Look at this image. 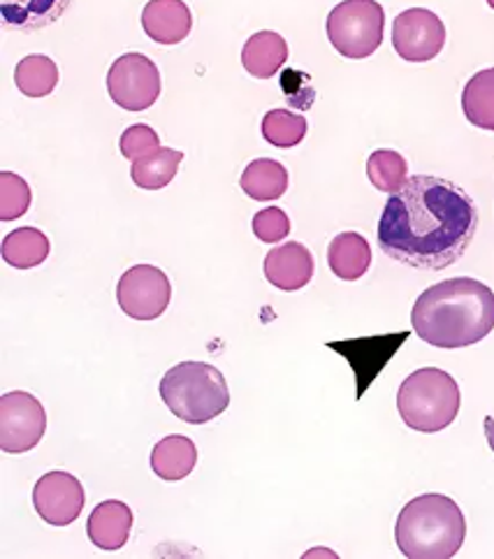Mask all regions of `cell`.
<instances>
[{
    "label": "cell",
    "mask_w": 494,
    "mask_h": 559,
    "mask_svg": "<svg viewBox=\"0 0 494 559\" xmlns=\"http://www.w3.org/2000/svg\"><path fill=\"white\" fill-rule=\"evenodd\" d=\"M265 278L279 290H300L314 278V255L300 241L274 247L265 255Z\"/></svg>",
    "instance_id": "4fadbf2b"
},
{
    "label": "cell",
    "mask_w": 494,
    "mask_h": 559,
    "mask_svg": "<svg viewBox=\"0 0 494 559\" xmlns=\"http://www.w3.org/2000/svg\"><path fill=\"white\" fill-rule=\"evenodd\" d=\"M160 397L184 423L205 425L230 404V390L221 371L207 362H179L160 379Z\"/></svg>",
    "instance_id": "277c9868"
},
{
    "label": "cell",
    "mask_w": 494,
    "mask_h": 559,
    "mask_svg": "<svg viewBox=\"0 0 494 559\" xmlns=\"http://www.w3.org/2000/svg\"><path fill=\"white\" fill-rule=\"evenodd\" d=\"M133 530V511L119 499H107L91 511L86 534L100 550H121Z\"/></svg>",
    "instance_id": "9a60e30c"
},
{
    "label": "cell",
    "mask_w": 494,
    "mask_h": 559,
    "mask_svg": "<svg viewBox=\"0 0 494 559\" xmlns=\"http://www.w3.org/2000/svg\"><path fill=\"white\" fill-rule=\"evenodd\" d=\"M479 230V210L460 186L432 175H413L395 191L378 221V247L415 270L455 265Z\"/></svg>",
    "instance_id": "6da1fadb"
},
{
    "label": "cell",
    "mask_w": 494,
    "mask_h": 559,
    "mask_svg": "<svg viewBox=\"0 0 494 559\" xmlns=\"http://www.w3.org/2000/svg\"><path fill=\"white\" fill-rule=\"evenodd\" d=\"M70 0H0L3 26L22 33L51 26L65 14Z\"/></svg>",
    "instance_id": "2e32d148"
},
{
    "label": "cell",
    "mask_w": 494,
    "mask_h": 559,
    "mask_svg": "<svg viewBox=\"0 0 494 559\" xmlns=\"http://www.w3.org/2000/svg\"><path fill=\"white\" fill-rule=\"evenodd\" d=\"M142 28L158 45H179L189 37L193 16L184 0H149L142 10Z\"/></svg>",
    "instance_id": "5bb4252c"
},
{
    "label": "cell",
    "mask_w": 494,
    "mask_h": 559,
    "mask_svg": "<svg viewBox=\"0 0 494 559\" xmlns=\"http://www.w3.org/2000/svg\"><path fill=\"white\" fill-rule=\"evenodd\" d=\"M487 5L494 10V0H487Z\"/></svg>",
    "instance_id": "4dcf8cb0"
},
{
    "label": "cell",
    "mask_w": 494,
    "mask_h": 559,
    "mask_svg": "<svg viewBox=\"0 0 494 559\" xmlns=\"http://www.w3.org/2000/svg\"><path fill=\"white\" fill-rule=\"evenodd\" d=\"M84 488L77 476L68 472H49L33 488V507L47 525L68 527L84 509Z\"/></svg>",
    "instance_id": "8fae6325"
},
{
    "label": "cell",
    "mask_w": 494,
    "mask_h": 559,
    "mask_svg": "<svg viewBox=\"0 0 494 559\" xmlns=\"http://www.w3.org/2000/svg\"><path fill=\"white\" fill-rule=\"evenodd\" d=\"M327 265L341 282H358L372 265L370 241L358 233H341L327 247Z\"/></svg>",
    "instance_id": "e0dca14e"
},
{
    "label": "cell",
    "mask_w": 494,
    "mask_h": 559,
    "mask_svg": "<svg viewBox=\"0 0 494 559\" xmlns=\"http://www.w3.org/2000/svg\"><path fill=\"white\" fill-rule=\"evenodd\" d=\"M160 148V138L152 126L146 123H135L131 128L123 130L121 135V154L128 160H140L144 156H149Z\"/></svg>",
    "instance_id": "83f0119b"
},
{
    "label": "cell",
    "mask_w": 494,
    "mask_h": 559,
    "mask_svg": "<svg viewBox=\"0 0 494 559\" xmlns=\"http://www.w3.org/2000/svg\"><path fill=\"white\" fill-rule=\"evenodd\" d=\"M160 72L144 53H123L107 72V91L121 109L144 111L160 96Z\"/></svg>",
    "instance_id": "52a82bcc"
},
{
    "label": "cell",
    "mask_w": 494,
    "mask_h": 559,
    "mask_svg": "<svg viewBox=\"0 0 494 559\" xmlns=\"http://www.w3.org/2000/svg\"><path fill=\"white\" fill-rule=\"evenodd\" d=\"M462 111L471 126L494 133V68L475 72L467 82Z\"/></svg>",
    "instance_id": "7402d4cb"
},
{
    "label": "cell",
    "mask_w": 494,
    "mask_h": 559,
    "mask_svg": "<svg viewBox=\"0 0 494 559\" xmlns=\"http://www.w3.org/2000/svg\"><path fill=\"white\" fill-rule=\"evenodd\" d=\"M407 337H409L407 332H399V334H390V337L333 342L327 346L339 350L344 358H349V362L353 365L358 374V397H362L364 388L370 385V381L376 379L378 369L395 356V350L407 342Z\"/></svg>",
    "instance_id": "7c38bea8"
},
{
    "label": "cell",
    "mask_w": 494,
    "mask_h": 559,
    "mask_svg": "<svg viewBox=\"0 0 494 559\" xmlns=\"http://www.w3.org/2000/svg\"><path fill=\"white\" fill-rule=\"evenodd\" d=\"M31 186L14 173H0V221H16L31 210Z\"/></svg>",
    "instance_id": "4316f807"
},
{
    "label": "cell",
    "mask_w": 494,
    "mask_h": 559,
    "mask_svg": "<svg viewBox=\"0 0 494 559\" xmlns=\"http://www.w3.org/2000/svg\"><path fill=\"white\" fill-rule=\"evenodd\" d=\"M14 82L26 98H45L59 84V68L49 56L31 53L16 66Z\"/></svg>",
    "instance_id": "cb8c5ba5"
},
{
    "label": "cell",
    "mask_w": 494,
    "mask_h": 559,
    "mask_svg": "<svg viewBox=\"0 0 494 559\" xmlns=\"http://www.w3.org/2000/svg\"><path fill=\"white\" fill-rule=\"evenodd\" d=\"M253 235L267 245H277L290 235V218L279 207H267L253 216Z\"/></svg>",
    "instance_id": "f1b7e54d"
},
{
    "label": "cell",
    "mask_w": 494,
    "mask_h": 559,
    "mask_svg": "<svg viewBox=\"0 0 494 559\" xmlns=\"http://www.w3.org/2000/svg\"><path fill=\"white\" fill-rule=\"evenodd\" d=\"M172 300L168 274L154 265H135L119 278L117 302L135 321H154L165 313Z\"/></svg>",
    "instance_id": "9c48e42d"
},
{
    "label": "cell",
    "mask_w": 494,
    "mask_h": 559,
    "mask_svg": "<svg viewBox=\"0 0 494 559\" xmlns=\"http://www.w3.org/2000/svg\"><path fill=\"white\" fill-rule=\"evenodd\" d=\"M467 538V520L446 495H420L401 509L395 542L411 559H448L460 552Z\"/></svg>",
    "instance_id": "3957f363"
},
{
    "label": "cell",
    "mask_w": 494,
    "mask_h": 559,
    "mask_svg": "<svg viewBox=\"0 0 494 559\" xmlns=\"http://www.w3.org/2000/svg\"><path fill=\"white\" fill-rule=\"evenodd\" d=\"M460 385L438 367H423L401 381L397 412L407 427L423 435L446 430L460 414Z\"/></svg>",
    "instance_id": "5b68a950"
},
{
    "label": "cell",
    "mask_w": 494,
    "mask_h": 559,
    "mask_svg": "<svg viewBox=\"0 0 494 559\" xmlns=\"http://www.w3.org/2000/svg\"><path fill=\"white\" fill-rule=\"evenodd\" d=\"M242 191L258 202L279 200L288 191V170L272 158H255L246 165L240 179Z\"/></svg>",
    "instance_id": "ffe728a7"
},
{
    "label": "cell",
    "mask_w": 494,
    "mask_h": 559,
    "mask_svg": "<svg viewBox=\"0 0 494 559\" xmlns=\"http://www.w3.org/2000/svg\"><path fill=\"white\" fill-rule=\"evenodd\" d=\"M288 61V45L279 33L261 31L251 35L242 49V66L255 80H269Z\"/></svg>",
    "instance_id": "ac0fdd59"
},
{
    "label": "cell",
    "mask_w": 494,
    "mask_h": 559,
    "mask_svg": "<svg viewBox=\"0 0 494 559\" xmlns=\"http://www.w3.org/2000/svg\"><path fill=\"white\" fill-rule=\"evenodd\" d=\"M197 464L195 443L184 435H170L160 439L152 451V472L168 480H184Z\"/></svg>",
    "instance_id": "d6986e66"
},
{
    "label": "cell",
    "mask_w": 494,
    "mask_h": 559,
    "mask_svg": "<svg viewBox=\"0 0 494 559\" xmlns=\"http://www.w3.org/2000/svg\"><path fill=\"white\" fill-rule=\"evenodd\" d=\"M3 260L10 267L16 270H31L43 265L51 245L43 230L38 228H20L12 230L5 239H3Z\"/></svg>",
    "instance_id": "44dd1931"
},
{
    "label": "cell",
    "mask_w": 494,
    "mask_h": 559,
    "mask_svg": "<svg viewBox=\"0 0 494 559\" xmlns=\"http://www.w3.org/2000/svg\"><path fill=\"white\" fill-rule=\"evenodd\" d=\"M47 430V414L38 397L12 390L0 397V449L12 455L28 453Z\"/></svg>",
    "instance_id": "ba28073f"
},
{
    "label": "cell",
    "mask_w": 494,
    "mask_h": 559,
    "mask_svg": "<svg viewBox=\"0 0 494 559\" xmlns=\"http://www.w3.org/2000/svg\"><path fill=\"white\" fill-rule=\"evenodd\" d=\"M181 160H184V152L160 146L158 152L133 163L131 177L144 191H160L177 177Z\"/></svg>",
    "instance_id": "603a6c76"
},
{
    "label": "cell",
    "mask_w": 494,
    "mask_h": 559,
    "mask_svg": "<svg viewBox=\"0 0 494 559\" xmlns=\"http://www.w3.org/2000/svg\"><path fill=\"white\" fill-rule=\"evenodd\" d=\"M306 119L288 109H269L263 119V138L277 148L298 146L306 135Z\"/></svg>",
    "instance_id": "484cf974"
},
{
    "label": "cell",
    "mask_w": 494,
    "mask_h": 559,
    "mask_svg": "<svg viewBox=\"0 0 494 559\" xmlns=\"http://www.w3.org/2000/svg\"><path fill=\"white\" fill-rule=\"evenodd\" d=\"M327 40L344 59H368L381 43L386 31V12L376 0H341L327 14Z\"/></svg>",
    "instance_id": "8992f818"
},
{
    "label": "cell",
    "mask_w": 494,
    "mask_h": 559,
    "mask_svg": "<svg viewBox=\"0 0 494 559\" xmlns=\"http://www.w3.org/2000/svg\"><path fill=\"white\" fill-rule=\"evenodd\" d=\"M411 325L430 346L448 350L473 346L494 330V293L479 278H446L420 293Z\"/></svg>",
    "instance_id": "7a4b0ae2"
},
{
    "label": "cell",
    "mask_w": 494,
    "mask_h": 559,
    "mask_svg": "<svg viewBox=\"0 0 494 559\" xmlns=\"http://www.w3.org/2000/svg\"><path fill=\"white\" fill-rule=\"evenodd\" d=\"M485 439L490 443V449L494 453V416H487L485 418Z\"/></svg>",
    "instance_id": "f546056e"
},
{
    "label": "cell",
    "mask_w": 494,
    "mask_h": 559,
    "mask_svg": "<svg viewBox=\"0 0 494 559\" xmlns=\"http://www.w3.org/2000/svg\"><path fill=\"white\" fill-rule=\"evenodd\" d=\"M446 26L432 10L411 8L397 14L393 24V47L409 63H427L442 53Z\"/></svg>",
    "instance_id": "30bf717a"
},
{
    "label": "cell",
    "mask_w": 494,
    "mask_h": 559,
    "mask_svg": "<svg viewBox=\"0 0 494 559\" xmlns=\"http://www.w3.org/2000/svg\"><path fill=\"white\" fill-rule=\"evenodd\" d=\"M368 177L378 191L393 195L409 179L407 158L393 148H378L368 158Z\"/></svg>",
    "instance_id": "d4e9b609"
}]
</instances>
